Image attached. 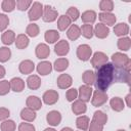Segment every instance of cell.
Returning a JSON list of instances; mask_svg holds the SVG:
<instances>
[{"label": "cell", "instance_id": "46", "mask_svg": "<svg viewBox=\"0 0 131 131\" xmlns=\"http://www.w3.org/2000/svg\"><path fill=\"white\" fill-rule=\"evenodd\" d=\"M66 98L69 102H73L78 98V89L76 88H69L66 92Z\"/></svg>", "mask_w": 131, "mask_h": 131}, {"label": "cell", "instance_id": "52", "mask_svg": "<svg viewBox=\"0 0 131 131\" xmlns=\"http://www.w3.org/2000/svg\"><path fill=\"white\" fill-rule=\"evenodd\" d=\"M130 98H131V93H128L125 97V101H126V104L128 107H131V103H130Z\"/></svg>", "mask_w": 131, "mask_h": 131}, {"label": "cell", "instance_id": "55", "mask_svg": "<svg viewBox=\"0 0 131 131\" xmlns=\"http://www.w3.org/2000/svg\"><path fill=\"white\" fill-rule=\"evenodd\" d=\"M117 131H126V130H125V129H118Z\"/></svg>", "mask_w": 131, "mask_h": 131}, {"label": "cell", "instance_id": "10", "mask_svg": "<svg viewBox=\"0 0 131 131\" xmlns=\"http://www.w3.org/2000/svg\"><path fill=\"white\" fill-rule=\"evenodd\" d=\"M92 93H93V89L91 86H88V85H81L78 89V97L80 100L84 101V102H88L90 101L91 99V96H92Z\"/></svg>", "mask_w": 131, "mask_h": 131}, {"label": "cell", "instance_id": "36", "mask_svg": "<svg viewBox=\"0 0 131 131\" xmlns=\"http://www.w3.org/2000/svg\"><path fill=\"white\" fill-rule=\"evenodd\" d=\"M40 33V29H39V26L35 23H31L27 26L26 28V35L28 37H31V38H35L39 35Z\"/></svg>", "mask_w": 131, "mask_h": 131}, {"label": "cell", "instance_id": "13", "mask_svg": "<svg viewBox=\"0 0 131 131\" xmlns=\"http://www.w3.org/2000/svg\"><path fill=\"white\" fill-rule=\"evenodd\" d=\"M56 84L59 89H69L73 84V78L69 74H60L56 79Z\"/></svg>", "mask_w": 131, "mask_h": 131}, {"label": "cell", "instance_id": "18", "mask_svg": "<svg viewBox=\"0 0 131 131\" xmlns=\"http://www.w3.org/2000/svg\"><path fill=\"white\" fill-rule=\"evenodd\" d=\"M71 108H72V112L74 113V115L81 116V115H84L86 113L87 105H86V102H84L80 99H76L75 101L72 102Z\"/></svg>", "mask_w": 131, "mask_h": 131}, {"label": "cell", "instance_id": "45", "mask_svg": "<svg viewBox=\"0 0 131 131\" xmlns=\"http://www.w3.org/2000/svg\"><path fill=\"white\" fill-rule=\"evenodd\" d=\"M11 91L10 83L8 80H0V96L7 95Z\"/></svg>", "mask_w": 131, "mask_h": 131}, {"label": "cell", "instance_id": "38", "mask_svg": "<svg viewBox=\"0 0 131 131\" xmlns=\"http://www.w3.org/2000/svg\"><path fill=\"white\" fill-rule=\"evenodd\" d=\"M80 30H81V35L86 39H91L94 36L92 25L84 24V25H82V27H80Z\"/></svg>", "mask_w": 131, "mask_h": 131}, {"label": "cell", "instance_id": "2", "mask_svg": "<svg viewBox=\"0 0 131 131\" xmlns=\"http://www.w3.org/2000/svg\"><path fill=\"white\" fill-rule=\"evenodd\" d=\"M112 63L116 68H128L131 69V60L130 57L123 52H115L111 56Z\"/></svg>", "mask_w": 131, "mask_h": 131}, {"label": "cell", "instance_id": "23", "mask_svg": "<svg viewBox=\"0 0 131 131\" xmlns=\"http://www.w3.org/2000/svg\"><path fill=\"white\" fill-rule=\"evenodd\" d=\"M69 64H70V61H69L68 58L59 57V58L55 59L54 63L52 64V68H53L54 71H56L58 73H62V72H64L69 68Z\"/></svg>", "mask_w": 131, "mask_h": 131}, {"label": "cell", "instance_id": "3", "mask_svg": "<svg viewBox=\"0 0 131 131\" xmlns=\"http://www.w3.org/2000/svg\"><path fill=\"white\" fill-rule=\"evenodd\" d=\"M130 79H131L130 69H128V68H116L115 67V72H114V81L115 82L126 83L129 85Z\"/></svg>", "mask_w": 131, "mask_h": 131}, {"label": "cell", "instance_id": "21", "mask_svg": "<svg viewBox=\"0 0 131 131\" xmlns=\"http://www.w3.org/2000/svg\"><path fill=\"white\" fill-rule=\"evenodd\" d=\"M129 31H130L129 25L126 23H119V24H116L114 26V33L119 38L126 37L129 34Z\"/></svg>", "mask_w": 131, "mask_h": 131}, {"label": "cell", "instance_id": "56", "mask_svg": "<svg viewBox=\"0 0 131 131\" xmlns=\"http://www.w3.org/2000/svg\"><path fill=\"white\" fill-rule=\"evenodd\" d=\"M79 131H80V130H79Z\"/></svg>", "mask_w": 131, "mask_h": 131}, {"label": "cell", "instance_id": "17", "mask_svg": "<svg viewBox=\"0 0 131 131\" xmlns=\"http://www.w3.org/2000/svg\"><path fill=\"white\" fill-rule=\"evenodd\" d=\"M35 70V63L31 59H25L21 60L18 64V71L23 75H30Z\"/></svg>", "mask_w": 131, "mask_h": 131}, {"label": "cell", "instance_id": "34", "mask_svg": "<svg viewBox=\"0 0 131 131\" xmlns=\"http://www.w3.org/2000/svg\"><path fill=\"white\" fill-rule=\"evenodd\" d=\"M117 46L118 49L121 51H128L131 47V39L130 37L126 36V37H121L118 39L117 41Z\"/></svg>", "mask_w": 131, "mask_h": 131}, {"label": "cell", "instance_id": "27", "mask_svg": "<svg viewBox=\"0 0 131 131\" xmlns=\"http://www.w3.org/2000/svg\"><path fill=\"white\" fill-rule=\"evenodd\" d=\"M81 36V30L80 27L77 25H71L70 28L67 30V37L71 41H76Z\"/></svg>", "mask_w": 131, "mask_h": 131}, {"label": "cell", "instance_id": "11", "mask_svg": "<svg viewBox=\"0 0 131 131\" xmlns=\"http://www.w3.org/2000/svg\"><path fill=\"white\" fill-rule=\"evenodd\" d=\"M54 52L58 56H66L70 52V44L66 40H59L54 45Z\"/></svg>", "mask_w": 131, "mask_h": 131}, {"label": "cell", "instance_id": "40", "mask_svg": "<svg viewBox=\"0 0 131 131\" xmlns=\"http://www.w3.org/2000/svg\"><path fill=\"white\" fill-rule=\"evenodd\" d=\"M114 2L112 0H101L99 2V9L101 12H112L114 10Z\"/></svg>", "mask_w": 131, "mask_h": 131}, {"label": "cell", "instance_id": "22", "mask_svg": "<svg viewBox=\"0 0 131 131\" xmlns=\"http://www.w3.org/2000/svg\"><path fill=\"white\" fill-rule=\"evenodd\" d=\"M15 33L12 31V30H6L2 33L1 35V42L5 45V46H9L11 44H13L15 42Z\"/></svg>", "mask_w": 131, "mask_h": 131}, {"label": "cell", "instance_id": "54", "mask_svg": "<svg viewBox=\"0 0 131 131\" xmlns=\"http://www.w3.org/2000/svg\"><path fill=\"white\" fill-rule=\"evenodd\" d=\"M44 131H56L54 128H51V127H48V128H45Z\"/></svg>", "mask_w": 131, "mask_h": 131}, {"label": "cell", "instance_id": "14", "mask_svg": "<svg viewBox=\"0 0 131 131\" xmlns=\"http://www.w3.org/2000/svg\"><path fill=\"white\" fill-rule=\"evenodd\" d=\"M61 114L58 112V111H50L47 115H46V121L47 123L49 124V126H52V127H56L60 124L61 122Z\"/></svg>", "mask_w": 131, "mask_h": 131}, {"label": "cell", "instance_id": "39", "mask_svg": "<svg viewBox=\"0 0 131 131\" xmlns=\"http://www.w3.org/2000/svg\"><path fill=\"white\" fill-rule=\"evenodd\" d=\"M16 8L15 0H3L1 2V9L4 12H12Z\"/></svg>", "mask_w": 131, "mask_h": 131}, {"label": "cell", "instance_id": "37", "mask_svg": "<svg viewBox=\"0 0 131 131\" xmlns=\"http://www.w3.org/2000/svg\"><path fill=\"white\" fill-rule=\"evenodd\" d=\"M92 121H94V122H96V123L104 126L107 123V115L105 113H103L102 111H96L93 114Z\"/></svg>", "mask_w": 131, "mask_h": 131}, {"label": "cell", "instance_id": "30", "mask_svg": "<svg viewBox=\"0 0 131 131\" xmlns=\"http://www.w3.org/2000/svg\"><path fill=\"white\" fill-rule=\"evenodd\" d=\"M44 39L48 44H54L59 40V33L56 30H47L44 34Z\"/></svg>", "mask_w": 131, "mask_h": 131}, {"label": "cell", "instance_id": "43", "mask_svg": "<svg viewBox=\"0 0 131 131\" xmlns=\"http://www.w3.org/2000/svg\"><path fill=\"white\" fill-rule=\"evenodd\" d=\"M11 57V50L7 46L0 47V62H6Z\"/></svg>", "mask_w": 131, "mask_h": 131}, {"label": "cell", "instance_id": "35", "mask_svg": "<svg viewBox=\"0 0 131 131\" xmlns=\"http://www.w3.org/2000/svg\"><path fill=\"white\" fill-rule=\"evenodd\" d=\"M82 80H83L85 85H88V86L94 85V82H95V72H93L91 70H86L82 74Z\"/></svg>", "mask_w": 131, "mask_h": 131}, {"label": "cell", "instance_id": "24", "mask_svg": "<svg viewBox=\"0 0 131 131\" xmlns=\"http://www.w3.org/2000/svg\"><path fill=\"white\" fill-rule=\"evenodd\" d=\"M9 83H10V89L13 92L19 93L25 89V81L19 77H13L9 81Z\"/></svg>", "mask_w": 131, "mask_h": 131}, {"label": "cell", "instance_id": "26", "mask_svg": "<svg viewBox=\"0 0 131 131\" xmlns=\"http://www.w3.org/2000/svg\"><path fill=\"white\" fill-rule=\"evenodd\" d=\"M26 82L28 88L31 90H37L41 86V78L38 75H30Z\"/></svg>", "mask_w": 131, "mask_h": 131}, {"label": "cell", "instance_id": "32", "mask_svg": "<svg viewBox=\"0 0 131 131\" xmlns=\"http://www.w3.org/2000/svg\"><path fill=\"white\" fill-rule=\"evenodd\" d=\"M90 124V119L87 116L81 115L76 120V126L80 131H87Z\"/></svg>", "mask_w": 131, "mask_h": 131}, {"label": "cell", "instance_id": "31", "mask_svg": "<svg viewBox=\"0 0 131 131\" xmlns=\"http://www.w3.org/2000/svg\"><path fill=\"white\" fill-rule=\"evenodd\" d=\"M15 47L17 49H26L28 46H29V43H30V40H29V37L26 35V34H18L15 38Z\"/></svg>", "mask_w": 131, "mask_h": 131}, {"label": "cell", "instance_id": "4", "mask_svg": "<svg viewBox=\"0 0 131 131\" xmlns=\"http://www.w3.org/2000/svg\"><path fill=\"white\" fill-rule=\"evenodd\" d=\"M43 7H44V5L41 2L35 1L32 3V5L28 11V17H29L30 21H36L42 17Z\"/></svg>", "mask_w": 131, "mask_h": 131}, {"label": "cell", "instance_id": "48", "mask_svg": "<svg viewBox=\"0 0 131 131\" xmlns=\"http://www.w3.org/2000/svg\"><path fill=\"white\" fill-rule=\"evenodd\" d=\"M17 131H36V128L33 124L28 122H23L18 125Z\"/></svg>", "mask_w": 131, "mask_h": 131}, {"label": "cell", "instance_id": "25", "mask_svg": "<svg viewBox=\"0 0 131 131\" xmlns=\"http://www.w3.org/2000/svg\"><path fill=\"white\" fill-rule=\"evenodd\" d=\"M20 119L24 121V122H28V123H31L33 121H35L36 117H37V114L35 111L29 108V107H24L21 111H20Z\"/></svg>", "mask_w": 131, "mask_h": 131}, {"label": "cell", "instance_id": "29", "mask_svg": "<svg viewBox=\"0 0 131 131\" xmlns=\"http://www.w3.org/2000/svg\"><path fill=\"white\" fill-rule=\"evenodd\" d=\"M81 19L84 24H87V25H92L95 23L96 20V17H97V14L94 10H86L84 11L81 15Z\"/></svg>", "mask_w": 131, "mask_h": 131}, {"label": "cell", "instance_id": "12", "mask_svg": "<svg viewBox=\"0 0 131 131\" xmlns=\"http://www.w3.org/2000/svg\"><path fill=\"white\" fill-rule=\"evenodd\" d=\"M98 18L100 20V24L106 27L115 26L117 21V17L113 12H100L98 14Z\"/></svg>", "mask_w": 131, "mask_h": 131}, {"label": "cell", "instance_id": "7", "mask_svg": "<svg viewBox=\"0 0 131 131\" xmlns=\"http://www.w3.org/2000/svg\"><path fill=\"white\" fill-rule=\"evenodd\" d=\"M77 57L81 61H87L92 56V48L88 44H81L77 47Z\"/></svg>", "mask_w": 131, "mask_h": 131}, {"label": "cell", "instance_id": "15", "mask_svg": "<svg viewBox=\"0 0 131 131\" xmlns=\"http://www.w3.org/2000/svg\"><path fill=\"white\" fill-rule=\"evenodd\" d=\"M36 57L39 59H45L50 54V48L46 43H39L35 48Z\"/></svg>", "mask_w": 131, "mask_h": 131}, {"label": "cell", "instance_id": "53", "mask_svg": "<svg viewBox=\"0 0 131 131\" xmlns=\"http://www.w3.org/2000/svg\"><path fill=\"white\" fill-rule=\"evenodd\" d=\"M60 131H74V129H72L71 127H63Z\"/></svg>", "mask_w": 131, "mask_h": 131}, {"label": "cell", "instance_id": "19", "mask_svg": "<svg viewBox=\"0 0 131 131\" xmlns=\"http://www.w3.org/2000/svg\"><path fill=\"white\" fill-rule=\"evenodd\" d=\"M36 70H37V73L40 76H47V75H49L52 72L53 68H52V64H51L50 61H48V60H42V61H40L37 64Z\"/></svg>", "mask_w": 131, "mask_h": 131}, {"label": "cell", "instance_id": "41", "mask_svg": "<svg viewBox=\"0 0 131 131\" xmlns=\"http://www.w3.org/2000/svg\"><path fill=\"white\" fill-rule=\"evenodd\" d=\"M0 129L1 131H15L16 129V124L13 120H5L1 123L0 125Z\"/></svg>", "mask_w": 131, "mask_h": 131}, {"label": "cell", "instance_id": "9", "mask_svg": "<svg viewBox=\"0 0 131 131\" xmlns=\"http://www.w3.org/2000/svg\"><path fill=\"white\" fill-rule=\"evenodd\" d=\"M59 99V94L56 90L49 89L43 93L42 96V102H44L47 105H53L55 104Z\"/></svg>", "mask_w": 131, "mask_h": 131}, {"label": "cell", "instance_id": "6", "mask_svg": "<svg viewBox=\"0 0 131 131\" xmlns=\"http://www.w3.org/2000/svg\"><path fill=\"white\" fill-rule=\"evenodd\" d=\"M108 100V96L106 94V92L104 91H100V90H95L92 93L91 96V104L95 107L101 106L103 105L106 101Z\"/></svg>", "mask_w": 131, "mask_h": 131}, {"label": "cell", "instance_id": "8", "mask_svg": "<svg viewBox=\"0 0 131 131\" xmlns=\"http://www.w3.org/2000/svg\"><path fill=\"white\" fill-rule=\"evenodd\" d=\"M58 18V12L50 5H44L42 19L45 23H53Z\"/></svg>", "mask_w": 131, "mask_h": 131}, {"label": "cell", "instance_id": "5", "mask_svg": "<svg viewBox=\"0 0 131 131\" xmlns=\"http://www.w3.org/2000/svg\"><path fill=\"white\" fill-rule=\"evenodd\" d=\"M90 61H91L92 67L97 70V69L100 68L101 66H103V64H105L106 62H108V56H107L104 52H102V51H96V52H94L93 55L91 56Z\"/></svg>", "mask_w": 131, "mask_h": 131}, {"label": "cell", "instance_id": "33", "mask_svg": "<svg viewBox=\"0 0 131 131\" xmlns=\"http://www.w3.org/2000/svg\"><path fill=\"white\" fill-rule=\"evenodd\" d=\"M71 25H72V20L66 14H62V15L58 16V18H57V29L59 31L68 30Z\"/></svg>", "mask_w": 131, "mask_h": 131}, {"label": "cell", "instance_id": "28", "mask_svg": "<svg viewBox=\"0 0 131 131\" xmlns=\"http://www.w3.org/2000/svg\"><path fill=\"white\" fill-rule=\"evenodd\" d=\"M110 105H111V107H112L113 111H115V112H117V113H120V112H122V111L124 110V107H125V102H124V100H123L121 97L115 96V97L111 98V100H110Z\"/></svg>", "mask_w": 131, "mask_h": 131}, {"label": "cell", "instance_id": "16", "mask_svg": "<svg viewBox=\"0 0 131 131\" xmlns=\"http://www.w3.org/2000/svg\"><path fill=\"white\" fill-rule=\"evenodd\" d=\"M26 105H27V107L37 112V111L41 110V107H42V100H41V98H39L36 95H30L26 99Z\"/></svg>", "mask_w": 131, "mask_h": 131}, {"label": "cell", "instance_id": "20", "mask_svg": "<svg viewBox=\"0 0 131 131\" xmlns=\"http://www.w3.org/2000/svg\"><path fill=\"white\" fill-rule=\"evenodd\" d=\"M93 33L98 39H105L110 35V28L100 24V23H98L93 28Z\"/></svg>", "mask_w": 131, "mask_h": 131}, {"label": "cell", "instance_id": "44", "mask_svg": "<svg viewBox=\"0 0 131 131\" xmlns=\"http://www.w3.org/2000/svg\"><path fill=\"white\" fill-rule=\"evenodd\" d=\"M32 3H33V1H31V0H16L15 1L16 9L19 11H26L27 9H30Z\"/></svg>", "mask_w": 131, "mask_h": 131}, {"label": "cell", "instance_id": "1", "mask_svg": "<svg viewBox=\"0 0 131 131\" xmlns=\"http://www.w3.org/2000/svg\"><path fill=\"white\" fill-rule=\"evenodd\" d=\"M114 72H115V67L113 66L112 62H106L105 64L101 66L96 70L95 82H94L96 90L106 92L107 88L114 82Z\"/></svg>", "mask_w": 131, "mask_h": 131}, {"label": "cell", "instance_id": "49", "mask_svg": "<svg viewBox=\"0 0 131 131\" xmlns=\"http://www.w3.org/2000/svg\"><path fill=\"white\" fill-rule=\"evenodd\" d=\"M88 131H103V126L94 121H91L88 127Z\"/></svg>", "mask_w": 131, "mask_h": 131}, {"label": "cell", "instance_id": "47", "mask_svg": "<svg viewBox=\"0 0 131 131\" xmlns=\"http://www.w3.org/2000/svg\"><path fill=\"white\" fill-rule=\"evenodd\" d=\"M9 25V17L5 13H0V32L6 31Z\"/></svg>", "mask_w": 131, "mask_h": 131}, {"label": "cell", "instance_id": "42", "mask_svg": "<svg viewBox=\"0 0 131 131\" xmlns=\"http://www.w3.org/2000/svg\"><path fill=\"white\" fill-rule=\"evenodd\" d=\"M72 21H76L79 17H80V11H79V9L77 8V7H75V6H71V7H69L68 8V10H67V14H66Z\"/></svg>", "mask_w": 131, "mask_h": 131}, {"label": "cell", "instance_id": "50", "mask_svg": "<svg viewBox=\"0 0 131 131\" xmlns=\"http://www.w3.org/2000/svg\"><path fill=\"white\" fill-rule=\"evenodd\" d=\"M10 116V111L7 108V107H3L1 106L0 107V121H5L9 118Z\"/></svg>", "mask_w": 131, "mask_h": 131}, {"label": "cell", "instance_id": "51", "mask_svg": "<svg viewBox=\"0 0 131 131\" xmlns=\"http://www.w3.org/2000/svg\"><path fill=\"white\" fill-rule=\"evenodd\" d=\"M5 75H6V70H5V68L0 64V80L3 79V78L5 77Z\"/></svg>", "mask_w": 131, "mask_h": 131}]
</instances>
